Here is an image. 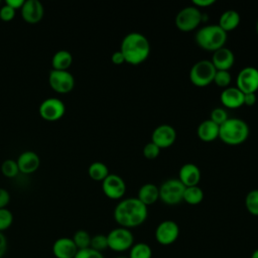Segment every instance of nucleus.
I'll use <instances>...</instances> for the list:
<instances>
[{
	"instance_id": "nucleus-1",
	"label": "nucleus",
	"mask_w": 258,
	"mask_h": 258,
	"mask_svg": "<svg viewBox=\"0 0 258 258\" xmlns=\"http://www.w3.org/2000/svg\"><path fill=\"white\" fill-rule=\"evenodd\" d=\"M113 217L119 227L132 229L142 225L146 221L148 210L137 198H127L117 204Z\"/></svg>"
},
{
	"instance_id": "nucleus-2",
	"label": "nucleus",
	"mask_w": 258,
	"mask_h": 258,
	"mask_svg": "<svg viewBox=\"0 0 258 258\" xmlns=\"http://www.w3.org/2000/svg\"><path fill=\"white\" fill-rule=\"evenodd\" d=\"M120 51L125 58V62L138 66L148 58L150 54V42L140 32H129L121 41Z\"/></svg>"
},
{
	"instance_id": "nucleus-3",
	"label": "nucleus",
	"mask_w": 258,
	"mask_h": 258,
	"mask_svg": "<svg viewBox=\"0 0 258 258\" xmlns=\"http://www.w3.org/2000/svg\"><path fill=\"white\" fill-rule=\"evenodd\" d=\"M228 33L218 24H208L201 27L195 35L197 44L207 51H216L225 46Z\"/></svg>"
},
{
	"instance_id": "nucleus-4",
	"label": "nucleus",
	"mask_w": 258,
	"mask_h": 258,
	"mask_svg": "<svg viewBox=\"0 0 258 258\" xmlns=\"http://www.w3.org/2000/svg\"><path fill=\"white\" fill-rule=\"evenodd\" d=\"M248 136L249 126L240 118H229L220 126L219 138L227 145H240L247 140Z\"/></svg>"
},
{
	"instance_id": "nucleus-5",
	"label": "nucleus",
	"mask_w": 258,
	"mask_h": 258,
	"mask_svg": "<svg viewBox=\"0 0 258 258\" xmlns=\"http://www.w3.org/2000/svg\"><path fill=\"white\" fill-rule=\"evenodd\" d=\"M159 188V200L168 206H175L183 202L185 186L178 178H168L163 181Z\"/></svg>"
},
{
	"instance_id": "nucleus-6",
	"label": "nucleus",
	"mask_w": 258,
	"mask_h": 258,
	"mask_svg": "<svg viewBox=\"0 0 258 258\" xmlns=\"http://www.w3.org/2000/svg\"><path fill=\"white\" fill-rule=\"evenodd\" d=\"M217 70L209 59H202L194 63L189 71V80L196 87L204 88L214 82Z\"/></svg>"
},
{
	"instance_id": "nucleus-7",
	"label": "nucleus",
	"mask_w": 258,
	"mask_h": 258,
	"mask_svg": "<svg viewBox=\"0 0 258 258\" xmlns=\"http://www.w3.org/2000/svg\"><path fill=\"white\" fill-rule=\"evenodd\" d=\"M204 21V14L194 5L185 6L175 16L176 27L183 32H189L199 27Z\"/></svg>"
},
{
	"instance_id": "nucleus-8",
	"label": "nucleus",
	"mask_w": 258,
	"mask_h": 258,
	"mask_svg": "<svg viewBox=\"0 0 258 258\" xmlns=\"http://www.w3.org/2000/svg\"><path fill=\"white\" fill-rule=\"evenodd\" d=\"M107 240L109 249L115 252H124L133 246L134 235L130 229L117 227L108 233Z\"/></svg>"
},
{
	"instance_id": "nucleus-9",
	"label": "nucleus",
	"mask_w": 258,
	"mask_h": 258,
	"mask_svg": "<svg viewBox=\"0 0 258 258\" xmlns=\"http://www.w3.org/2000/svg\"><path fill=\"white\" fill-rule=\"evenodd\" d=\"M50 88L58 94H68L75 88V78L69 71L52 70L48 75Z\"/></svg>"
},
{
	"instance_id": "nucleus-10",
	"label": "nucleus",
	"mask_w": 258,
	"mask_h": 258,
	"mask_svg": "<svg viewBox=\"0 0 258 258\" xmlns=\"http://www.w3.org/2000/svg\"><path fill=\"white\" fill-rule=\"evenodd\" d=\"M40 117L48 122H54L62 118L66 113L63 102L57 98L45 99L38 109Z\"/></svg>"
},
{
	"instance_id": "nucleus-11",
	"label": "nucleus",
	"mask_w": 258,
	"mask_h": 258,
	"mask_svg": "<svg viewBox=\"0 0 258 258\" xmlns=\"http://www.w3.org/2000/svg\"><path fill=\"white\" fill-rule=\"evenodd\" d=\"M237 88L243 93H256L258 91V69L254 67L243 68L236 78Z\"/></svg>"
},
{
	"instance_id": "nucleus-12",
	"label": "nucleus",
	"mask_w": 258,
	"mask_h": 258,
	"mask_svg": "<svg viewBox=\"0 0 258 258\" xmlns=\"http://www.w3.org/2000/svg\"><path fill=\"white\" fill-rule=\"evenodd\" d=\"M155 240L163 246L173 244L179 236V227L172 220H165L158 224L155 229Z\"/></svg>"
},
{
	"instance_id": "nucleus-13",
	"label": "nucleus",
	"mask_w": 258,
	"mask_h": 258,
	"mask_svg": "<svg viewBox=\"0 0 258 258\" xmlns=\"http://www.w3.org/2000/svg\"><path fill=\"white\" fill-rule=\"evenodd\" d=\"M102 190L107 198L111 200H120L126 192V183L120 175L110 173L102 181Z\"/></svg>"
},
{
	"instance_id": "nucleus-14",
	"label": "nucleus",
	"mask_w": 258,
	"mask_h": 258,
	"mask_svg": "<svg viewBox=\"0 0 258 258\" xmlns=\"http://www.w3.org/2000/svg\"><path fill=\"white\" fill-rule=\"evenodd\" d=\"M176 140L175 129L168 124L157 126L151 134V142H153L160 149L168 148L174 144Z\"/></svg>"
},
{
	"instance_id": "nucleus-15",
	"label": "nucleus",
	"mask_w": 258,
	"mask_h": 258,
	"mask_svg": "<svg viewBox=\"0 0 258 258\" xmlns=\"http://www.w3.org/2000/svg\"><path fill=\"white\" fill-rule=\"evenodd\" d=\"M22 19L29 24L38 23L44 14L43 5L38 0H26L20 9Z\"/></svg>"
},
{
	"instance_id": "nucleus-16",
	"label": "nucleus",
	"mask_w": 258,
	"mask_h": 258,
	"mask_svg": "<svg viewBox=\"0 0 258 258\" xmlns=\"http://www.w3.org/2000/svg\"><path fill=\"white\" fill-rule=\"evenodd\" d=\"M52 254L55 258H75L78 248L72 238L60 237L52 244Z\"/></svg>"
},
{
	"instance_id": "nucleus-17",
	"label": "nucleus",
	"mask_w": 258,
	"mask_h": 258,
	"mask_svg": "<svg viewBox=\"0 0 258 258\" xmlns=\"http://www.w3.org/2000/svg\"><path fill=\"white\" fill-rule=\"evenodd\" d=\"M211 62L217 71H229L235 62V55L228 47H222L213 52Z\"/></svg>"
},
{
	"instance_id": "nucleus-18",
	"label": "nucleus",
	"mask_w": 258,
	"mask_h": 258,
	"mask_svg": "<svg viewBox=\"0 0 258 258\" xmlns=\"http://www.w3.org/2000/svg\"><path fill=\"white\" fill-rule=\"evenodd\" d=\"M220 101L228 109H238L244 106V94L237 87H228L222 91Z\"/></svg>"
},
{
	"instance_id": "nucleus-19",
	"label": "nucleus",
	"mask_w": 258,
	"mask_h": 258,
	"mask_svg": "<svg viewBox=\"0 0 258 258\" xmlns=\"http://www.w3.org/2000/svg\"><path fill=\"white\" fill-rule=\"evenodd\" d=\"M201 170L195 163H184L178 170V179L185 186L199 185L201 180Z\"/></svg>"
},
{
	"instance_id": "nucleus-20",
	"label": "nucleus",
	"mask_w": 258,
	"mask_h": 258,
	"mask_svg": "<svg viewBox=\"0 0 258 258\" xmlns=\"http://www.w3.org/2000/svg\"><path fill=\"white\" fill-rule=\"evenodd\" d=\"M17 165L19 172L30 174L35 172L40 165V158L34 151H24L17 158Z\"/></svg>"
},
{
	"instance_id": "nucleus-21",
	"label": "nucleus",
	"mask_w": 258,
	"mask_h": 258,
	"mask_svg": "<svg viewBox=\"0 0 258 258\" xmlns=\"http://www.w3.org/2000/svg\"><path fill=\"white\" fill-rule=\"evenodd\" d=\"M220 126L212 120L207 119L200 123L197 129L198 137L204 142H212L219 138Z\"/></svg>"
},
{
	"instance_id": "nucleus-22",
	"label": "nucleus",
	"mask_w": 258,
	"mask_h": 258,
	"mask_svg": "<svg viewBox=\"0 0 258 258\" xmlns=\"http://www.w3.org/2000/svg\"><path fill=\"white\" fill-rule=\"evenodd\" d=\"M136 198L146 207L151 206L159 200V188L154 183H144L138 189V195Z\"/></svg>"
},
{
	"instance_id": "nucleus-23",
	"label": "nucleus",
	"mask_w": 258,
	"mask_h": 258,
	"mask_svg": "<svg viewBox=\"0 0 258 258\" xmlns=\"http://www.w3.org/2000/svg\"><path fill=\"white\" fill-rule=\"evenodd\" d=\"M241 21V17L238 11L230 9L223 12L219 18V22L217 23L225 32H230L236 29Z\"/></svg>"
},
{
	"instance_id": "nucleus-24",
	"label": "nucleus",
	"mask_w": 258,
	"mask_h": 258,
	"mask_svg": "<svg viewBox=\"0 0 258 258\" xmlns=\"http://www.w3.org/2000/svg\"><path fill=\"white\" fill-rule=\"evenodd\" d=\"M73 63V55L70 51L61 49L56 51L51 58L52 70L55 71H68Z\"/></svg>"
},
{
	"instance_id": "nucleus-25",
	"label": "nucleus",
	"mask_w": 258,
	"mask_h": 258,
	"mask_svg": "<svg viewBox=\"0 0 258 258\" xmlns=\"http://www.w3.org/2000/svg\"><path fill=\"white\" fill-rule=\"evenodd\" d=\"M88 173L95 181H103L110 174L108 166L101 161L93 162L88 168Z\"/></svg>"
},
{
	"instance_id": "nucleus-26",
	"label": "nucleus",
	"mask_w": 258,
	"mask_h": 258,
	"mask_svg": "<svg viewBox=\"0 0 258 258\" xmlns=\"http://www.w3.org/2000/svg\"><path fill=\"white\" fill-rule=\"evenodd\" d=\"M204 200V191L199 185L185 187L183 192V202L188 205L196 206L203 202Z\"/></svg>"
},
{
	"instance_id": "nucleus-27",
	"label": "nucleus",
	"mask_w": 258,
	"mask_h": 258,
	"mask_svg": "<svg viewBox=\"0 0 258 258\" xmlns=\"http://www.w3.org/2000/svg\"><path fill=\"white\" fill-rule=\"evenodd\" d=\"M152 257V250L150 246L146 243L140 242L133 244L130 248L129 257L128 258H151Z\"/></svg>"
},
{
	"instance_id": "nucleus-28",
	"label": "nucleus",
	"mask_w": 258,
	"mask_h": 258,
	"mask_svg": "<svg viewBox=\"0 0 258 258\" xmlns=\"http://www.w3.org/2000/svg\"><path fill=\"white\" fill-rule=\"evenodd\" d=\"M72 239H73L75 245L77 246L78 250H82V249H86V248L90 247L92 236L85 230H78L74 234Z\"/></svg>"
},
{
	"instance_id": "nucleus-29",
	"label": "nucleus",
	"mask_w": 258,
	"mask_h": 258,
	"mask_svg": "<svg viewBox=\"0 0 258 258\" xmlns=\"http://www.w3.org/2000/svg\"><path fill=\"white\" fill-rule=\"evenodd\" d=\"M245 207L252 216L258 217V189H252L246 195Z\"/></svg>"
},
{
	"instance_id": "nucleus-30",
	"label": "nucleus",
	"mask_w": 258,
	"mask_h": 258,
	"mask_svg": "<svg viewBox=\"0 0 258 258\" xmlns=\"http://www.w3.org/2000/svg\"><path fill=\"white\" fill-rule=\"evenodd\" d=\"M1 172L5 177H8V178L15 177L19 172L17 161L14 159L4 160L1 164Z\"/></svg>"
},
{
	"instance_id": "nucleus-31",
	"label": "nucleus",
	"mask_w": 258,
	"mask_h": 258,
	"mask_svg": "<svg viewBox=\"0 0 258 258\" xmlns=\"http://www.w3.org/2000/svg\"><path fill=\"white\" fill-rule=\"evenodd\" d=\"M232 81V77L229 73V71H217L214 77V82L218 87L226 89L230 87Z\"/></svg>"
},
{
	"instance_id": "nucleus-32",
	"label": "nucleus",
	"mask_w": 258,
	"mask_h": 258,
	"mask_svg": "<svg viewBox=\"0 0 258 258\" xmlns=\"http://www.w3.org/2000/svg\"><path fill=\"white\" fill-rule=\"evenodd\" d=\"M90 247L96 251L102 252L108 248V240L107 235L103 234H97L92 237L91 239V245Z\"/></svg>"
},
{
	"instance_id": "nucleus-33",
	"label": "nucleus",
	"mask_w": 258,
	"mask_h": 258,
	"mask_svg": "<svg viewBox=\"0 0 258 258\" xmlns=\"http://www.w3.org/2000/svg\"><path fill=\"white\" fill-rule=\"evenodd\" d=\"M228 119H229L228 113L224 108L218 107L211 111L210 120H212L214 123H216L219 126H221L223 123H225Z\"/></svg>"
},
{
	"instance_id": "nucleus-34",
	"label": "nucleus",
	"mask_w": 258,
	"mask_h": 258,
	"mask_svg": "<svg viewBox=\"0 0 258 258\" xmlns=\"http://www.w3.org/2000/svg\"><path fill=\"white\" fill-rule=\"evenodd\" d=\"M13 223V215L7 209H0V232L9 229Z\"/></svg>"
},
{
	"instance_id": "nucleus-35",
	"label": "nucleus",
	"mask_w": 258,
	"mask_h": 258,
	"mask_svg": "<svg viewBox=\"0 0 258 258\" xmlns=\"http://www.w3.org/2000/svg\"><path fill=\"white\" fill-rule=\"evenodd\" d=\"M160 150L161 149L158 146H156L153 142L150 141V142H148L144 145L142 152H143V155L146 159L151 160V159H155L159 155Z\"/></svg>"
},
{
	"instance_id": "nucleus-36",
	"label": "nucleus",
	"mask_w": 258,
	"mask_h": 258,
	"mask_svg": "<svg viewBox=\"0 0 258 258\" xmlns=\"http://www.w3.org/2000/svg\"><path fill=\"white\" fill-rule=\"evenodd\" d=\"M75 258H104L102 252L96 251L94 249H92L91 247L86 248V249H82V250H78Z\"/></svg>"
},
{
	"instance_id": "nucleus-37",
	"label": "nucleus",
	"mask_w": 258,
	"mask_h": 258,
	"mask_svg": "<svg viewBox=\"0 0 258 258\" xmlns=\"http://www.w3.org/2000/svg\"><path fill=\"white\" fill-rule=\"evenodd\" d=\"M15 13H16V11L6 4H4L3 6L0 7V19L2 21H5V22L11 21L14 18Z\"/></svg>"
},
{
	"instance_id": "nucleus-38",
	"label": "nucleus",
	"mask_w": 258,
	"mask_h": 258,
	"mask_svg": "<svg viewBox=\"0 0 258 258\" xmlns=\"http://www.w3.org/2000/svg\"><path fill=\"white\" fill-rule=\"evenodd\" d=\"M10 202V194L5 188L0 187V209H5Z\"/></svg>"
},
{
	"instance_id": "nucleus-39",
	"label": "nucleus",
	"mask_w": 258,
	"mask_h": 258,
	"mask_svg": "<svg viewBox=\"0 0 258 258\" xmlns=\"http://www.w3.org/2000/svg\"><path fill=\"white\" fill-rule=\"evenodd\" d=\"M257 98H256V93H248L244 94V105L248 107H252L256 104Z\"/></svg>"
},
{
	"instance_id": "nucleus-40",
	"label": "nucleus",
	"mask_w": 258,
	"mask_h": 258,
	"mask_svg": "<svg viewBox=\"0 0 258 258\" xmlns=\"http://www.w3.org/2000/svg\"><path fill=\"white\" fill-rule=\"evenodd\" d=\"M111 60L114 64H117V66H120V64H123L125 62V58L122 54V52L120 50H117L115 51L112 56H111Z\"/></svg>"
},
{
	"instance_id": "nucleus-41",
	"label": "nucleus",
	"mask_w": 258,
	"mask_h": 258,
	"mask_svg": "<svg viewBox=\"0 0 258 258\" xmlns=\"http://www.w3.org/2000/svg\"><path fill=\"white\" fill-rule=\"evenodd\" d=\"M215 0H194L192 5L196 6L197 8H205V7H210L213 4H215Z\"/></svg>"
},
{
	"instance_id": "nucleus-42",
	"label": "nucleus",
	"mask_w": 258,
	"mask_h": 258,
	"mask_svg": "<svg viewBox=\"0 0 258 258\" xmlns=\"http://www.w3.org/2000/svg\"><path fill=\"white\" fill-rule=\"evenodd\" d=\"M7 239L5 235L0 232V258H2L7 251Z\"/></svg>"
},
{
	"instance_id": "nucleus-43",
	"label": "nucleus",
	"mask_w": 258,
	"mask_h": 258,
	"mask_svg": "<svg viewBox=\"0 0 258 258\" xmlns=\"http://www.w3.org/2000/svg\"><path fill=\"white\" fill-rule=\"evenodd\" d=\"M5 4L10 6L11 8H13L15 11L16 10H20L21 7L23 6L24 4V0H6L5 1Z\"/></svg>"
},
{
	"instance_id": "nucleus-44",
	"label": "nucleus",
	"mask_w": 258,
	"mask_h": 258,
	"mask_svg": "<svg viewBox=\"0 0 258 258\" xmlns=\"http://www.w3.org/2000/svg\"><path fill=\"white\" fill-rule=\"evenodd\" d=\"M251 258H258V249L253 251V253L251 254Z\"/></svg>"
},
{
	"instance_id": "nucleus-45",
	"label": "nucleus",
	"mask_w": 258,
	"mask_h": 258,
	"mask_svg": "<svg viewBox=\"0 0 258 258\" xmlns=\"http://www.w3.org/2000/svg\"><path fill=\"white\" fill-rule=\"evenodd\" d=\"M256 31H257V34H258V21L256 23Z\"/></svg>"
},
{
	"instance_id": "nucleus-46",
	"label": "nucleus",
	"mask_w": 258,
	"mask_h": 258,
	"mask_svg": "<svg viewBox=\"0 0 258 258\" xmlns=\"http://www.w3.org/2000/svg\"><path fill=\"white\" fill-rule=\"evenodd\" d=\"M115 258H128V257H124V256H119V257H115Z\"/></svg>"
},
{
	"instance_id": "nucleus-47",
	"label": "nucleus",
	"mask_w": 258,
	"mask_h": 258,
	"mask_svg": "<svg viewBox=\"0 0 258 258\" xmlns=\"http://www.w3.org/2000/svg\"><path fill=\"white\" fill-rule=\"evenodd\" d=\"M0 4H1V2H0Z\"/></svg>"
}]
</instances>
